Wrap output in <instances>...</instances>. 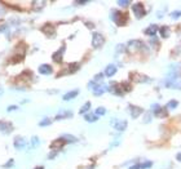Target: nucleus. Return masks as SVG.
Masks as SVG:
<instances>
[{
    "mask_svg": "<svg viewBox=\"0 0 181 169\" xmlns=\"http://www.w3.org/2000/svg\"><path fill=\"white\" fill-rule=\"evenodd\" d=\"M164 85L167 88H177L181 89V78L179 75H169L167 80H164Z\"/></svg>",
    "mask_w": 181,
    "mask_h": 169,
    "instance_id": "nucleus-1",
    "label": "nucleus"
},
{
    "mask_svg": "<svg viewBox=\"0 0 181 169\" xmlns=\"http://www.w3.org/2000/svg\"><path fill=\"white\" fill-rule=\"evenodd\" d=\"M111 18H112V21H114L118 26H124L126 23H127V18L123 13H120L119 11H114L111 13Z\"/></svg>",
    "mask_w": 181,
    "mask_h": 169,
    "instance_id": "nucleus-2",
    "label": "nucleus"
},
{
    "mask_svg": "<svg viewBox=\"0 0 181 169\" xmlns=\"http://www.w3.org/2000/svg\"><path fill=\"white\" fill-rule=\"evenodd\" d=\"M104 43H105V37L100 32H93V35H92V47L96 48V49H100L104 45Z\"/></svg>",
    "mask_w": 181,
    "mask_h": 169,
    "instance_id": "nucleus-3",
    "label": "nucleus"
},
{
    "mask_svg": "<svg viewBox=\"0 0 181 169\" xmlns=\"http://www.w3.org/2000/svg\"><path fill=\"white\" fill-rule=\"evenodd\" d=\"M88 86L89 88H92V90H93V94L95 96H101V94H104V92L106 90V86L104 84H101V83H96V81H91L89 84H88Z\"/></svg>",
    "mask_w": 181,
    "mask_h": 169,
    "instance_id": "nucleus-4",
    "label": "nucleus"
},
{
    "mask_svg": "<svg viewBox=\"0 0 181 169\" xmlns=\"http://www.w3.org/2000/svg\"><path fill=\"white\" fill-rule=\"evenodd\" d=\"M132 12H133V14L136 16V18H142L144 16H145V9H144V5L141 3H136V4H133L132 5Z\"/></svg>",
    "mask_w": 181,
    "mask_h": 169,
    "instance_id": "nucleus-5",
    "label": "nucleus"
},
{
    "mask_svg": "<svg viewBox=\"0 0 181 169\" xmlns=\"http://www.w3.org/2000/svg\"><path fill=\"white\" fill-rule=\"evenodd\" d=\"M111 125L116 130H119V132H124V130L127 129V125H128V123H127L126 120H115V119H112L111 120Z\"/></svg>",
    "mask_w": 181,
    "mask_h": 169,
    "instance_id": "nucleus-6",
    "label": "nucleus"
},
{
    "mask_svg": "<svg viewBox=\"0 0 181 169\" xmlns=\"http://www.w3.org/2000/svg\"><path fill=\"white\" fill-rule=\"evenodd\" d=\"M26 139L21 137V136H17L16 138H14V143H13V146L14 148H17V150H22V148H25L26 147Z\"/></svg>",
    "mask_w": 181,
    "mask_h": 169,
    "instance_id": "nucleus-7",
    "label": "nucleus"
},
{
    "mask_svg": "<svg viewBox=\"0 0 181 169\" xmlns=\"http://www.w3.org/2000/svg\"><path fill=\"white\" fill-rule=\"evenodd\" d=\"M65 49H66V47H65V45H62L57 52L53 53V56H52L53 61H55V62H58V63H61V62H62V56H63V53H65Z\"/></svg>",
    "mask_w": 181,
    "mask_h": 169,
    "instance_id": "nucleus-8",
    "label": "nucleus"
},
{
    "mask_svg": "<svg viewBox=\"0 0 181 169\" xmlns=\"http://www.w3.org/2000/svg\"><path fill=\"white\" fill-rule=\"evenodd\" d=\"M38 71L40 72L42 75H51L52 72H53V69H52V66H51V65L43 63V65H40V66H39Z\"/></svg>",
    "mask_w": 181,
    "mask_h": 169,
    "instance_id": "nucleus-9",
    "label": "nucleus"
},
{
    "mask_svg": "<svg viewBox=\"0 0 181 169\" xmlns=\"http://www.w3.org/2000/svg\"><path fill=\"white\" fill-rule=\"evenodd\" d=\"M128 110H129V112H131V116L133 118V119H136V118H139L140 116V114L142 112V109L141 107H137V106H128Z\"/></svg>",
    "mask_w": 181,
    "mask_h": 169,
    "instance_id": "nucleus-10",
    "label": "nucleus"
},
{
    "mask_svg": "<svg viewBox=\"0 0 181 169\" xmlns=\"http://www.w3.org/2000/svg\"><path fill=\"white\" fill-rule=\"evenodd\" d=\"M13 130V125L8 122H0V132L3 133H11Z\"/></svg>",
    "mask_w": 181,
    "mask_h": 169,
    "instance_id": "nucleus-11",
    "label": "nucleus"
},
{
    "mask_svg": "<svg viewBox=\"0 0 181 169\" xmlns=\"http://www.w3.org/2000/svg\"><path fill=\"white\" fill-rule=\"evenodd\" d=\"M116 74V66L115 65H109L106 66L105 69V75L107 76V78H111V76H114Z\"/></svg>",
    "mask_w": 181,
    "mask_h": 169,
    "instance_id": "nucleus-12",
    "label": "nucleus"
},
{
    "mask_svg": "<svg viewBox=\"0 0 181 169\" xmlns=\"http://www.w3.org/2000/svg\"><path fill=\"white\" fill-rule=\"evenodd\" d=\"M79 94V89H75V90H71V92H67L66 94H63V101H70V99H74L76 96Z\"/></svg>",
    "mask_w": 181,
    "mask_h": 169,
    "instance_id": "nucleus-13",
    "label": "nucleus"
},
{
    "mask_svg": "<svg viewBox=\"0 0 181 169\" xmlns=\"http://www.w3.org/2000/svg\"><path fill=\"white\" fill-rule=\"evenodd\" d=\"M72 116V112L71 111H60L57 115H56V120H62V119H67V118H71Z\"/></svg>",
    "mask_w": 181,
    "mask_h": 169,
    "instance_id": "nucleus-14",
    "label": "nucleus"
},
{
    "mask_svg": "<svg viewBox=\"0 0 181 169\" xmlns=\"http://www.w3.org/2000/svg\"><path fill=\"white\" fill-rule=\"evenodd\" d=\"M60 138H61L65 143H74V142L78 141V138L74 137V136H71V134H62Z\"/></svg>",
    "mask_w": 181,
    "mask_h": 169,
    "instance_id": "nucleus-15",
    "label": "nucleus"
},
{
    "mask_svg": "<svg viewBox=\"0 0 181 169\" xmlns=\"http://www.w3.org/2000/svg\"><path fill=\"white\" fill-rule=\"evenodd\" d=\"M159 31V27L156 26V25H150L148 28L145 30V34L146 35H150V36H153V35H155L156 32Z\"/></svg>",
    "mask_w": 181,
    "mask_h": 169,
    "instance_id": "nucleus-16",
    "label": "nucleus"
},
{
    "mask_svg": "<svg viewBox=\"0 0 181 169\" xmlns=\"http://www.w3.org/2000/svg\"><path fill=\"white\" fill-rule=\"evenodd\" d=\"M43 32H45L48 36H53L55 35V27H53L51 23H48V25H45L43 27Z\"/></svg>",
    "mask_w": 181,
    "mask_h": 169,
    "instance_id": "nucleus-17",
    "label": "nucleus"
},
{
    "mask_svg": "<svg viewBox=\"0 0 181 169\" xmlns=\"http://www.w3.org/2000/svg\"><path fill=\"white\" fill-rule=\"evenodd\" d=\"M84 119L87 120L88 123H95V122H97V119H99V116H97L96 114H91V112H88V114H85V115H84Z\"/></svg>",
    "mask_w": 181,
    "mask_h": 169,
    "instance_id": "nucleus-18",
    "label": "nucleus"
},
{
    "mask_svg": "<svg viewBox=\"0 0 181 169\" xmlns=\"http://www.w3.org/2000/svg\"><path fill=\"white\" fill-rule=\"evenodd\" d=\"M155 107V110H154V115L155 116H166L167 115V112H166V110L164 109H162V107H159V106H154Z\"/></svg>",
    "mask_w": 181,
    "mask_h": 169,
    "instance_id": "nucleus-19",
    "label": "nucleus"
},
{
    "mask_svg": "<svg viewBox=\"0 0 181 169\" xmlns=\"http://www.w3.org/2000/svg\"><path fill=\"white\" fill-rule=\"evenodd\" d=\"M91 110V102H85L84 105L80 107V110H79V114H82V115H85V114H88V111Z\"/></svg>",
    "mask_w": 181,
    "mask_h": 169,
    "instance_id": "nucleus-20",
    "label": "nucleus"
},
{
    "mask_svg": "<svg viewBox=\"0 0 181 169\" xmlns=\"http://www.w3.org/2000/svg\"><path fill=\"white\" fill-rule=\"evenodd\" d=\"M159 32H160V36L162 37H168V35H169V30H168V27L167 26H163V27H160L159 28Z\"/></svg>",
    "mask_w": 181,
    "mask_h": 169,
    "instance_id": "nucleus-21",
    "label": "nucleus"
},
{
    "mask_svg": "<svg viewBox=\"0 0 181 169\" xmlns=\"http://www.w3.org/2000/svg\"><path fill=\"white\" fill-rule=\"evenodd\" d=\"M79 69H80V65H79V63H70V66H69V71L71 72V74L76 72Z\"/></svg>",
    "mask_w": 181,
    "mask_h": 169,
    "instance_id": "nucleus-22",
    "label": "nucleus"
},
{
    "mask_svg": "<svg viewBox=\"0 0 181 169\" xmlns=\"http://www.w3.org/2000/svg\"><path fill=\"white\" fill-rule=\"evenodd\" d=\"M39 143H40V141H39V137L38 136H34L31 138V148H36L39 146Z\"/></svg>",
    "mask_w": 181,
    "mask_h": 169,
    "instance_id": "nucleus-23",
    "label": "nucleus"
},
{
    "mask_svg": "<svg viewBox=\"0 0 181 169\" xmlns=\"http://www.w3.org/2000/svg\"><path fill=\"white\" fill-rule=\"evenodd\" d=\"M179 106V102L176 99H172V101H169V102L167 103V109L168 110H173V109H176Z\"/></svg>",
    "mask_w": 181,
    "mask_h": 169,
    "instance_id": "nucleus-24",
    "label": "nucleus"
},
{
    "mask_svg": "<svg viewBox=\"0 0 181 169\" xmlns=\"http://www.w3.org/2000/svg\"><path fill=\"white\" fill-rule=\"evenodd\" d=\"M51 124H52V120L49 118H45L39 123V127H48V125H51Z\"/></svg>",
    "mask_w": 181,
    "mask_h": 169,
    "instance_id": "nucleus-25",
    "label": "nucleus"
},
{
    "mask_svg": "<svg viewBox=\"0 0 181 169\" xmlns=\"http://www.w3.org/2000/svg\"><path fill=\"white\" fill-rule=\"evenodd\" d=\"M95 114L97 115V116H102V115L106 114V109L105 107H97L96 111H95Z\"/></svg>",
    "mask_w": 181,
    "mask_h": 169,
    "instance_id": "nucleus-26",
    "label": "nucleus"
},
{
    "mask_svg": "<svg viewBox=\"0 0 181 169\" xmlns=\"http://www.w3.org/2000/svg\"><path fill=\"white\" fill-rule=\"evenodd\" d=\"M140 167H141V169H148V168L153 167V163H151V161H145L142 164H140Z\"/></svg>",
    "mask_w": 181,
    "mask_h": 169,
    "instance_id": "nucleus-27",
    "label": "nucleus"
},
{
    "mask_svg": "<svg viewBox=\"0 0 181 169\" xmlns=\"http://www.w3.org/2000/svg\"><path fill=\"white\" fill-rule=\"evenodd\" d=\"M118 5L126 8V7L129 5V2H128V0H119V2H118Z\"/></svg>",
    "mask_w": 181,
    "mask_h": 169,
    "instance_id": "nucleus-28",
    "label": "nucleus"
},
{
    "mask_svg": "<svg viewBox=\"0 0 181 169\" xmlns=\"http://www.w3.org/2000/svg\"><path fill=\"white\" fill-rule=\"evenodd\" d=\"M34 5L38 7V11H40V9L45 5V3H44V2H34Z\"/></svg>",
    "mask_w": 181,
    "mask_h": 169,
    "instance_id": "nucleus-29",
    "label": "nucleus"
},
{
    "mask_svg": "<svg viewBox=\"0 0 181 169\" xmlns=\"http://www.w3.org/2000/svg\"><path fill=\"white\" fill-rule=\"evenodd\" d=\"M13 165H14V160H13V159H11V160L7 161V164H4L3 168H12Z\"/></svg>",
    "mask_w": 181,
    "mask_h": 169,
    "instance_id": "nucleus-30",
    "label": "nucleus"
},
{
    "mask_svg": "<svg viewBox=\"0 0 181 169\" xmlns=\"http://www.w3.org/2000/svg\"><path fill=\"white\" fill-rule=\"evenodd\" d=\"M150 120H151V114H150V112H146V114H145V119H144V123H145V124H148V123L150 122Z\"/></svg>",
    "mask_w": 181,
    "mask_h": 169,
    "instance_id": "nucleus-31",
    "label": "nucleus"
},
{
    "mask_svg": "<svg viewBox=\"0 0 181 169\" xmlns=\"http://www.w3.org/2000/svg\"><path fill=\"white\" fill-rule=\"evenodd\" d=\"M57 154H58V150H57V151H53V152H51V155L48 156V159H53V158H56V156H57Z\"/></svg>",
    "mask_w": 181,
    "mask_h": 169,
    "instance_id": "nucleus-32",
    "label": "nucleus"
},
{
    "mask_svg": "<svg viewBox=\"0 0 181 169\" xmlns=\"http://www.w3.org/2000/svg\"><path fill=\"white\" fill-rule=\"evenodd\" d=\"M171 16H172L173 18H177V17H180V16H181V11H180V12H173L172 14H171Z\"/></svg>",
    "mask_w": 181,
    "mask_h": 169,
    "instance_id": "nucleus-33",
    "label": "nucleus"
},
{
    "mask_svg": "<svg viewBox=\"0 0 181 169\" xmlns=\"http://www.w3.org/2000/svg\"><path fill=\"white\" fill-rule=\"evenodd\" d=\"M17 109H18L17 106H14V105H13V106H9V107L7 109V111H9V112H11V111H14V110H17Z\"/></svg>",
    "mask_w": 181,
    "mask_h": 169,
    "instance_id": "nucleus-34",
    "label": "nucleus"
},
{
    "mask_svg": "<svg viewBox=\"0 0 181 169\" xmlns=\"http://www.w3.org/2000/svg\"><path fill=\"white\" fill-rule=\"evenodd\" d=\"M129 169H141V167H140V164H136V165H133V167H131Z\"/></svg>",
    "mask_w": 181,
    "mask_h": 169,
    "instance_id": "nucleus-35",
    "label": "nucleus"
},
{
    "mask_svg": "<svg viewBox=\"0 0 181 169\" xmlns=\"http://www.w3.org/2000/svg\"><path fill=\"white\" fill-rule=\"evenodd\" d=\"M176 159H177V160H179V161H181V152H179V154H177V155H176Z\"/></svg>",
    "mask_w": 181,
    "mask_h": 169,
    "instance_id": "nucleus-36",
    "label": "nucleus"
},
{
    "mask_svg": "<svg viewBox=\"0 0 181 169\" xmlns=\"http://www.w3.org/2000/svg\"><path fill=\"white\" fill-rule=\"evenodd\" d=\"M88 2H76V4H80V5H83V4H87Z\"/></svg>",
    "mask_w": 181,
    "mask_h": 169,
    "instance_id": "nucleus-37",
    "label": "nucleus"
},
{
    "mask_svg": "<svg viewBox=\"0 0 181 169\" xmlns=\"http://www.w3.org/2000/svg\"><path fill=\"white\" fill-rule=\"evenodd\" d=\"M35 169H44V168H43V167H36Z\"/></svg>",
    "mask_w": 181,
    "mask_h": 169,
    "instance_id": "nucleus-38",
    "label": "nucleus"
},
{
    "mask_svg": "<svg viewBox=\"0 0 181 169\" xmlns=\"http://www.w3.org/2000/svg\"><path fill=\"white\" fill-rule=\"evenodd\" d=\"M89 169H95V167H93V165H92V167H91V168H89Z\"/></svg>",
    "mask_w": 181,
    "mask_h": 169,
    "instance_id": "nucleus-39",
    "label": "nucleus"
},
{
    "mask_svg": "<svg viewBox=\"0 0 181 169\" xmlns=\"http://www.w3.org/2000/svg\"><path fill=\"white\" fill-rule=\"evenodd\" d=\"M0 92H2V88H0Z\"/></svg>",
    "mask_w": 181,
    "mask_h": 169,
    "instance_id": "nucleus-40",
    "label": "nucleus"
}]
</instances>
